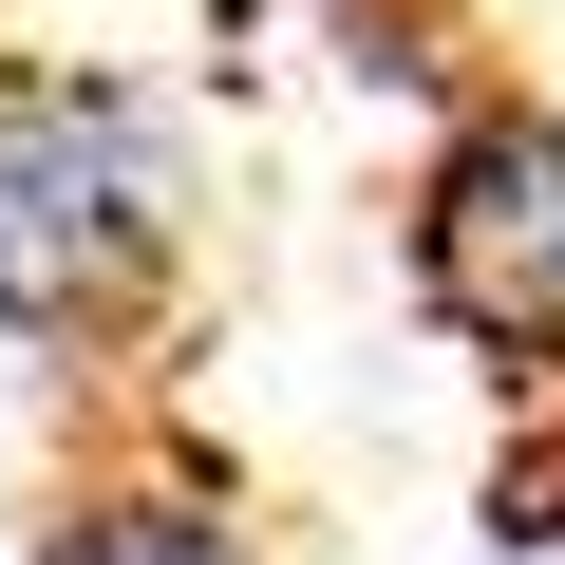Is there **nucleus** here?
I'll use <instances>...</instances> for the list:
<instances>
[{
  "instance_id": "f257e3e1",
  "label": "nucleus",
  "mask_w": 565,
  "mask_h": 565,
  "mask_svg": "<svg viewBox=\"0 0 565 565\" xmlns=\"http://www.w3.org/2000/svg\"><path fill=\"white\" fill-rule=\"evenodd\" d=\"M189 114L114 57H39L0 39V340L57 396L95 359H132V321L189 264Z\"/></svg>"
},
{
  "instance_id": "f03ea898",
  "label": "nucleus",
  "mask_w": 565,
  "mask_h": 565,
  "mask_svg": "<svg viewBox=\"0 0 565 565\" xmlns=\"http://www.w3.org/2000/svg\"><path fill=\"white\" fill-rule=\"evenodd\" d=\"M415 282L434 321L509 377H565V114L546 95H471L415 170Z\"/></svg>"
},
{
  "instance_id": "7ed1b4c3",
  "label": "nucleus",
  "mask_w": 565,
  "mask_h": 565,
  "mask_svg": "<svg viewBox=\"0 0 565 565\" xmlns=\"http://www.w3.org/2000/svg\"><path fill=\"white\" fill-rule=\"evenodd\" d=\"M20 565H264V527H245V490H207V471H76Z\"/></svg>"
}]
</instances>
